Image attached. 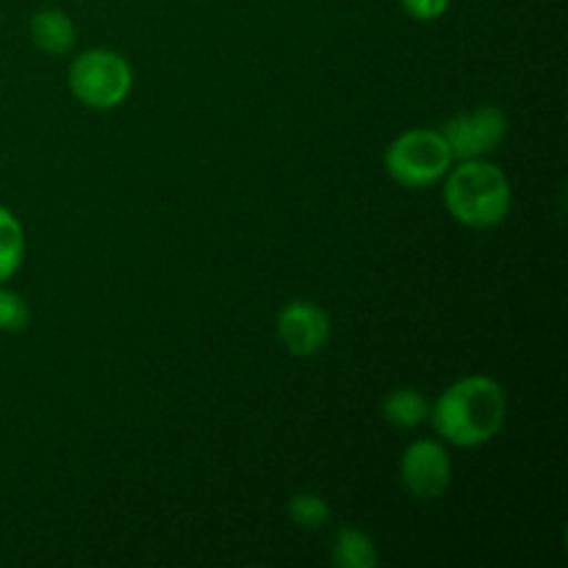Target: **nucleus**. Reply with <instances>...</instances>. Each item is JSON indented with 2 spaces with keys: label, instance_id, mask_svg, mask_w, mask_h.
<instances>
[{
  "label": "nucleus",
  "instance_id": "4468645a",
  "mask_svg": "<svg viewBox=\"0 0 568 568\" xmlns=\"http://www.w3.org/2000/svg\"><path fill=\"white\" fill-rule=\"evenodd\" d=\"M449 3H453V0H399L405 14H410L414 20H422V22L438 20V17L447 14Z\"/></svg>",
  "mask_w": 568,
  "mask_h": 568
},
{
  "label": "nucleus",
  "instance_id": "0eeeda50",
  "mask_svg": "<svg viewBox=\"0 0 568 568\" xmlns=\"http://www.w3.org/2000/svg\"><path fill=\"white\" fill-rule=\"evenodd\" d=\"M277 338L292 355H316L331 338V320L311 300H292L277 314Z\"/></svg>",
  "mask_w": 568,
  "mask_h": 568
},
{
  "label": "nucleus",
  "instance_id": "39448f33",
  "mask_svg": "<svg viewBox=\"0 0 568 568\" xmlns=\"http://www.w3.org/2000/svg\"><path fill=\"white\" fill-rule=\"evenodd\" d=\"M505 133H508V116L497 105H480V109L449 116L442 128V136L447 139L453 159L460 161L488 155L503 142Z\"/></svg>",
  "mask_w": 568,
  "mask_h": 568
},
{
  "label": "nucleus",
  "instance_id": "f8f14e48",
  "mask_svg": "<svg viewBox=\"0 0 568 568\" xmlns=\"http://www.w3.org/2000/svg\"><path fill=\"white\" fill-rule=\"evenodd\" d=\"M288 519L303 530H322L331 521V505L320 494H294L288 499Z\"/></svg>",
  "mask_w": 568,
  "mask_h": 568
},
{
  "label": "nucleus",
  "instance_id": "20e7f679",
  "mask_svg": "<svg viewBox=\"0 0 568 568\" xmlns=\"http://www.w3.org/2000/svg\"><path fill=\"white\" fill-rule=\"evenodd\" d=\"M67 83L75 100L89 109H116L125 103L133 87L131 64L114 50H87L78 55L67 72Z\"/></svg>",
  "mask_w": 568,
  "mask_h": 568
},
{
  "label": "nucleus",
  "instance_id": "ddd939ff",
  "mask_svg": "<svg viewBox=\"0 0 568 568\" xmlns=\"http://www.w3.org/2000/svg\"><path fill=\"white\" fill-rule=\"evenodd\" d=\"M31 322L28 303L0 283V333H22Z\"/></svg>",
  "mask_w": 568,
  "mask_h": 568
},
{
  "label": "nucleus",
  "instance_id": "423d86ee",
  "mask_svg": "<svg viewBox=\"0 0 568 568\" xmlns=\"http://www.w3.org/2000/svg\"><path fill=\"white\" fill-rule=\"evenodd\" d=\"M399 477L416 499H438L453 480V460L442 444L419 438L399 458Z\"/></svg>",
  "mask_w": 568,
  "mask_h": 568
},
{
  "label": "nucleus",
  "instance_id": "1a4fd4ad",
  "mask_svg": "<svg viewBox=\"0 0 568 568\" xmlns=\"http://www.w3.org/2000/svg\"><path fill=\"white\" fill-rule=\"evenodd\" d=\"M333 564L338 568H375L381 564L372 538L358 527H338L333 538Z\"/></svg>",
  "mask_w": 568,
  "mask_h": 568
},
{
  "label": "nucleus",
  "instance_id": "f03ea898",
  "mask_svg": "<svg viewBox=\"0 0 568 568\" xmlns=\"http://www.w3.org/2000/svg\"><path fill=\"white\" fill-rule=\"evenodd\" d=\"M444 183L447 211L466 227H494L510 211V183L497 164L483 159L449 166Z\"/></svg>",
  "mask_w": 568,
  "mask_h": 568
},
{
  "label": "nucleus",
  "instance_id": "9d476101",
  "mask_svg": "<svg viewBox=\"0 0 568 568\" xmlns=\"http://www.w3.org/2000/svg\"><path fill=\"white\" fill-rule=\"evenodd\" d=\"M383 419L394 427H419L422 422L430 419V403L422 392L416 388H394L392 394H386L383 399Z\"/></svg>",
  "mask_w": 568,
  "mask_h": 568
},
{
  "label": "nucleus",
  "instance_id": "6e6552de",
  "mask_svg": "<svg viewBox=\"0 0 568 568\" xmlns=\"http://www.w3.org/2000/svg\"><path fill=\"white\" fill-rule=\"evenodd\" d=\"M31 39L50 55L70 53L75 44V22L61 9H42L31 17Z\"/></svg>",
  "mask_w": 568,
  "mask_h": 568
},
{
  "label": "nucleus",
  "instance_id": "f257e3e1",
  "mask_svg": "<svg viewBox=\"0 0 568 568\" xmlns=\"http://www.w3.org/2000/svg\"><path fill=\"white\" fill-rule=\"evenodd\" d=\"M505 410L503 386L491 377L471 375L444 388L436 405H430V419L444 442L469 449L491 442L503 430Z\"/></svg>",
  "mask_w": 568,
  "mask_h": 568
},
{
  "label": "nucleus",
  "instance_id": "7ed1b4c3",
  "mask_svg": "<svg viewBox=\"0 0 568 568\" xmlns=\"http://www.w3.org/2000/svg\"><path fill=\"white\" fill-rule=\"evenodd\" d=\"M383 161H386V172L399 186L430 189L447 175L455 159L442 131L414 128V131L394 139Z\"/></svg>",
  "mask_w": 568,
  "mask_h": 568
},
{
  "label": "nucleus",
  "instance_id": "9b49d317",
  "mask_svg": "<svg viewBox=\"0 0 568 568\" xmlns=\"http://www.w3.org/2000/svg\"><path fill=\"white\" fill-rule=\"evenodd\" d=\"M22 255H26V236L20 220L0 205V283L20 270Z\"/></svg>",
  "mask_w": 568,
  "mask_h": 568
}]
</instances>
